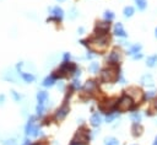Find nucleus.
I'll return each instance as SVG.
<instances>
[{
    "instance_id": "nucleus-1",
    "label": "nucleus",
    "mask_w": 157,
    "mask_h": 145,
    "mask_svg": "<svg viewBox=\"0 0 157 145\" xmlns=\"http://www.w3.org/2000/svg\"><path fill=\"white\" fill-rule=\"evenodd\" d=\"M109 46V37L107 35L104 36H96L91 38L88 41V48L91 52H96V53H102Z\"/></svg>"
},
{
    "instance_id": "nucleus-2",
    "label": "nucleus",
    "mask_w": 157,
    "mask_h": 145,
    "mask_svg": "<svg viewBox=\"0 0 157 145\" xmlns=\"http://www.w3.org/2000/svg\"><path fill=\"white\" fill-rule=\"evenodd\" d=\"M119 75H120V71L118 69V67L115 65H111V67L103 69L102 73H101V80L103 83H109V84H113V83H117L118 79H119Z\"/></svg>"
},
{
    "instance_id": "nucleus-3",
    "label": "nucleus",
    "mask_w": 157,
    "mask_h": 145,
    "mask_svg": "<svg viewBox=\"0 0 157 145\" xmlns=\"http://www.w3.org/2000/svg\"><path fill=\"white\" fill-rule=\"evenodd\" d=\"M132 107H133V98L128 95H124L123 97L119 98V101H117L115 110L118 112H126L132 110Z\"/></svg>"
},
{
    "instance_id": "nucleus-4",
    "label": "nucleus",
    "mask_w": 157,
    "mask_h": 145,
    "mask_svg": "<svg viewBox=\"0 0 157 145\" xmlns=\"http://www.w3.org/2000/svg\"><path fill=\"white\" fill-rule=\"evenodd\" d=\"M88 139H90V137H88L87 130H77V133L73 138L70 145H85V144H87Z\"/></svg>"
},
{
    "instance_id": "nucleus-5",
    "label": "nucleus",
    "mask_w": 157,
    "mask_h": 145,
    "mask_svg": "<svg viewBox=\"0 0 157 145\" xmlns=\"http://www.w3.org/2000/svg\"><path fill=\"white\" fill-rule=\"evenodd\" d=\"M126 95L130 96L132 98H134L136 102H138V101H141V100L144 98L141 90L138 89V87H129V89L126 90Z\"/></svg>"
},
{
    "instance_id": "nucleus-6",
    "label": "nucleus",
    "mask_w": 157,
    "mask_h": 145,
    "mask_svg": "<svg viewBox=\"0 0 157 145\" xmlns=\"http://www.w3.org/2000/svg\"><path fill=\"white\" fill-rule=\"evenodd\" d=\"M50 14H52V17L48 19V21H52V20H54V21H59L64 17V10L59 6H54L53 9L50 10Z\"/></svg>"
},
{
    "instance_id": "nucleus-7",
    "label": "nucleus",
    "mask_w": 157,
    "mask_h": 145,
    "mask_svg": "<svg viewBox=\"0 0 157 145\" xmlns=\"http://www.w3.org/2000/svg\"><path fill=\"white\" fill-rule=\"evenodd\" d=\"M109 31V22H97L96 25V33L97 36H104Z\"/></svg>"
},
{
    "instance_id": "nucleus-8",
    "label": "nucleus",
    "mask_w": 157,
    "mask_h": 145,
    "mask_svg": "<svg viewBox=\"0 0 157 145\" xmlns=\"http://www.w3.org/2000/svg\"><path fill=\"white\" fill-rule=\"evenodd\" d=\"M36 128V118L34 117H30L28 118V122H27V124H26V127H25V134L27 135V137H30V135H32V133H33V129Z\"/></svg>"
},
{
    "instance_id": "nucleus-9",
    "label": "nucleus",
    "mask_w": 157,
    "mask_h": 145,
    "mask_svg": "<svg viewBox=\"0 0 157 145\" xmlns=\"http://www.w3.org/2000/svg\"><path fill=\"white\" fill-rule=\"evenodd\" d=\"M68 113H69V106L67 103H64L63 106L57 111V113H55V118H57V121H63L65 117L68 116Z\"/></svg>"
},
{
    "instance_id": "nucleus-10",
    "label": "nucleus",
    "mask_w": 157,
    "mask_h": 145,
    "mask_svg": "<svg viewBox=\"0 0 157 145\" xmlns=\"http://www.w3.org/2000/svg\"><path fill=\"white\" fill-rule=\"evenodd\" d=\"M114 35H115V36H118V37H122V38H124V37H126V36H128L126 31L124 30L123 25H122L120 22H118V23L114 26Z\"/></svg>"
},
{
    "instance_id": "nucleus-11",
    "label": "nucleus",
    "mask_w": 157,
    "mask_h": 145,
    "mask_svg": "<svg viewBox=\"0 0 157 145\" xmlns=\"http://www.w3.org/2000/svg\"><path fill=\"white\" fill-rule=\"evenodd\" d=\"M107 60L111 63V64H115L120 60V54H119V52H117V50H113L112 53H109Z\"/></svg>"
},
{
    "instance_id": "nucleus-12",
    "label": "nucleus",
    "mask_w": 157,
    "mask_h": 145,
    "mask_svg": "<svg viewBox=\"0 0 157 145\" xmlns=\"http://www.w3.org/2000/svg\"><path fill=\"white\" fill-rule=\"evenodd\" d=\"M48 92L46 91H39L37 94V101L39 104H46V102L48 101Z\"/></svg>"
},
{
    "instance_id": "nucleus-13",
    "label": "nucleus",
    "mask_w": 157,
    "mask_h": 145,
    "mask_svg": "<svg viewBox=\"0 0 157 145\" xmlns=\"http://www.w3.org/2000/svg\"><path fill=\"white\" fill-rule=\"evenodd\" d=\"M141 84L144 86H153V77L150 74H145L141 77Z\"/></svg>"
},
{
    "instance_id": "nucleus-14",
    "label": "nucleus",
    "mask_w": 157,
    "mask_h": 145,
    "mask_svg": "<svg viewBox=\"0 0 157 145\" xmlns=\"http://www.w3.org/2000/svg\"><path fill=\"white\" fill-rule=\"evenodd\" d=\"M19 74L21 75V77H22V80H23L25 83H33V81H34V75H33V74H31V73H26V71H20Z\"/></svg>"
},
{
    "instance_id": "nucleus-15",
    "label": "nucleus",
    "mask_w": 157,
    "mask_h": 145,
    "mask_svg": "<svg viewBox=\"0 0 157 145\" xmlns=\"http://www.w3.org/2000/svg\"><path fill=\"white\" fill-rule=\"evenodd\" d=\"M102 123V118L98 113H93L92 117H91V125L92 127H99Z\"/></svg>"
},
{
    "instance_id": "nucleus-16",
    "label": "nucleus",
    "mask_w": 157,
    "mask_h": 145,
    "mask_svg": "<svg viewBox=\"0 0 157 145\" xmlns=\"http://www.w3.org/2000/svg\"><path fill=\"white\" fill-rule=\"evenodd\" d=\"M3 79H4V80H6V81H11V83H16L17 81V79L15 76V73H12L11 70L4 73L3 74Z\"/></svg>"
},
{
    "instance_id": "nucleus-17",
    "label": "nucleus",
    "mask_w": 157,
    "mask_h": 145,
    "mask_svg": "<svg viewBox=\"0 0 157 145\" xmlns=\"http://www.w3.org/2000/svg\"><path fill=\"white\" fill-rule=\"evenodd\" d=\"M54 84H55V79L53 77V75L47 76L44 80H43V83H42V85H43L44 87H52V86H54Z\"/></svg>"
},
{
    "instance_id": "nucleus-18",
    "label": "nucleus",
    "mask_w": 157,
    "mask_h": 145,
    "mask_svg": "<svg viewBox=\"0 0 157 145\" xmlns=\"http://www.w3.org/2000/svg\"><path fill=\"white\" fill-rule=\"evenodd\" d=\"M133 135L134 137H139V135H141L142 134V130H144V128L140 125V123H134V125H133Z\"/></svg>"
},
{
    "instance_id": "nucleus-19",
    "label": "nucleus",
    "mask_w": 157,
    "mask_h": 145,
    "mask_svg": "<svg viewBox=\"0 0 157 145\" xmlns=\"http://www.w3.org/2000/svg\"><path fill=\"white\" fill-rule=\"evenodd\" d=\"M141 48H142V46L136 43V44H134V46L130 47V49H129V52H128V54H130V56H134V54H136V53H140Z\"/></svg>"
},
{
    "instance_id": "nucleus-20",
    "label": "nucleus",
    "mask_w": 157,
    "mask_h": 145,
    "mask_svg": "<svg viewBox=\"0 0 157 145\" xmlns=\"http://www.w3.org/2000/svg\"><path fill=\"white\" fill-rule=\"evenodd\" d=\"M97 87V85H96V83L95 81H92V80H90V81H87L86 84H85V86H84V89H85V91L87 92H92Z\"/></svg>"
},
{
    "instance_id": "nucleus-21",
    "label": "nucleus",
    "mask_w": 157,
    "mask_h": 145,
    "mask_svg": "<svg viewBox=\"0 0 157 145\" xmlns=\"http://www.w3.org/2000/svg\"><path fill=\"white\" fill-rule=\"evenodd\" d=\"M156 64H157V54L151 56V57L147 58V60H146V65H147V67L152 68V67H155Z\"/></svg>"
},
{
    "instance_id": "nucleus-22",
    "label": "nucleus",
    "mask_w": 157,
    "mask_h": 145,
    "mask_svg": "<svg viewBox=\"0 0 157 145\" xmlns=\"http://www.w3.org/2000/svg\"><path fill=\"white\" fill-rule=\"evenodd\" d=\"M134 12H135V10H134L133 6H126L124 9V11H123V14H124L125 17H132L134 15Z\"/></svg>"
},
{
    "instance_id": "nucleus-23",
    "label": "nucleus",
    "mask_w": 157,
    "mask_h": 145,
    "mask_svg": "<svg viewBox=\"0 0 157 145\" xmlns=\"http://www.w3.org/2000/svg\"><path fill=\"white\" fill-rule=\"evenodd\" d=\"M130 119H132L134 123H140L141 122V114L139 112H134L130 114Z\"/></svg>"
},
{
    "instance_id": "nucleus-24",
    "label": "nucleus",
    "mask_w": 157,
    "mask_h": 145,
    "mask_svg": "<svg viewBox=\"0 0 157 145\" xmlns=\"http://www.w3.org/2000/svg\"><path fill=\"white\" fill-rule=\"evenodd\" d=\"M0 145H19L15 138H9V139H4L1 140V144Z\"/></svg>"
},
{
    "instance_id": "nucleus-25",
    "label": "nucleus",
    "mask_w": 157,
    "mask_h": 145,
    "mask_svg": "<svg viewBox=\"0 0 157 145\" xmlns=\"http://www.w3.org/2000/svg\"><path fill=\"white\" fill-rule=\"evenodd\" d=\"M104 20H106L107 22H109V21H112L113 19H114V14H113V11H111V10H107V11H104Z\"/></svg>"
},
{
    "instance_id": "nucleus-26",
    "label": "nucleus",
    "mask_w": 157,
    "mask_h": 145,
    "mask_svg": "<svg viewBox=\"0 0 157 145\" xmlns=\"http://www.w3.org/2000/svg\"><path fill=\"white\" fill-rule=\"evenodd\" d=\"M104 145H119V141L115 138H106L104 139Z\"/></svg>"
},
{
    "instance_id": "nucleus-27",
    "label": "nucleus",
    "mask_w": 157,
    "mask_h": 145,
    "mask_svg": "<svg viewBox=\"0 0 157 145\" xmlns=\"http://www.w3.org/2000/svg\"><path fill=\"white\" fill-rule=\"evenodd\" d=\"M118 117H119L118 112H114V113H108V116L106 117V122H107V123H111V122H113L114 119H117Z\"/></svg>"
},
{
    "instance_id": "nucleus-28",
    "label": "nucleus",
    "mask_w": 157,
    "mask_h": 145,
    "mask_svg": "<svg viewBox=\"0 0 157 145\" xmlns=\"http://www.w3.org/2000/svg\"><path fill=\"white\" fill-rule=\"evenodd\" d=\"M135 3H136V6H138L139 10H145L146 9V5H147L146 0H135Z\"/></svg>"
},
{
    "instance_id": "nucleus-29",
    "label": "nucleus",
    "mask_w": 157,
    "mask_h": 145,
    "mask_svg": "<svg viewBox=\"0 0 157 145\" xmlns=\"http://www.w3.org/2000/svg\"><path fill=\"white\" fill-rule=\"evenodd\" d=\"M98 69H99V64H98V63H96V62L91 63V65L88 67V70H90L91 73H97V71H98Z\"/></svg>"
},
{
    "instance_id": "nucleus-30",
    "label": "nucleus",
    "mask_w": 157,
    "mask_h": 145,
    "mask_svg": "<svg viewBox=\"0 0 157 145\" xmlns=\"http://www.w3.org/2000/svg\"><path fill=\"white\" fill-rule=\"evenodd\" d=\"M11 96H12V98H14L15 102H20L22 100V96L19 94V92H16L15 90H11Z\"/></svg>"
},
{
    "instance_id": "nucleus-31",
    "label": "nucleus",
    "mask_w": 157,
    "mask_h": 145,
    "mask_svg": "<svg viewBox=\"0 0 157 145\" xmlns=\"http://www.w3.org/2000/svg\"><path fill=\"white\" fill-rule=\"evenodd\" d=\"M44 111H46V106L44 104H37V107H36V112H37V114L38 116H42L43 113H44Z\"/></svg>"
},
{
    "instance_id": "nucleus-32",
    "label": "nucleus",
    "mask_w": 157,
    "mask_h": 145,
    "mask_svg": "<svg viewBox=\"0 0 157 145\" xmlns=\"http://www.w3.org/2000/svg\"><path fill=\"white\" fill-rule=\"evenodd\" d=\"M80 86H81V84H80V80H77V79H75V80L73 81V84H71V87L73 89H80Z\"/></svg>"
},
{
    "instance_id": "nucleus-33",
    "label": "nucleus",
    "mask_w": 157,
    "mask_h": 145,
    "mask_svg": "<svg viewBox=\"0 0 157 145\" xmlns=\"http://www.w3.org/2000/svg\"><path fill=\"white\" fill-rule=\"evenodd\" d=\"M5 101H6L5 95L4 94H0V106H3V104L5 103Z\"/></svg>"
},
{
    "instance_id": "nucleus-34",
    "label": "nucleus",
    "mask_w": 157,
    "mask_h": 145,
    "mask_svg": "<svg viewBox=\"0 0 157 145\" xmlns=\"http://www.w3.org/2000/svg\"><path fill=\"white\" fill-rule=\"evenodd\" d=\"M70 17H71V19H75V17H76V9L73 8V9L70 10Z\"/></svg>"
},
{
    "instance_id": "nucleus-35",
    "label": "nucleus",
    "mask_w": 157,
    "mask_h": 145,
    "mask_svg": "<svg viewBox=\"0 0 157 145\" xmlns=\"http://www.w3.org/2000/svg\"><path fill=\"white\" fill-rule=\"evenodd\" d=\"M155 95H156V94H155V91H149V94H146L145 97H146V98H151V97H153Z\"/></svg>"
},
{
    "instance_id": "nucleus-36",
    "label": "nucleus",
    "mask_w": 157,
    "mask_h": 145,
    "mask_svg": "<svg viewBox=\"0 0 157 145\" xmlns=\"http://www.w3.org/2000/svg\"><path fill=\"white\" fill-rule=\"evenodd\" d=\"M141 58H142V54H141V53H136V54L133 56V59H134V60H138V59H141Z\"/></svg>"
},
{
    "instance_id": "nucleus-37",
    "label": "nucleus",
    "mask_w": 157,
    "mask_h": 145,
    "mask_svg": "<svg viewBox=\"0 0 157 145\" xmlns=\"http://www.w3.org/2000/svg\"><path fill=\"white\" fill-rule=\"evenodd\" d=\"M63 59H64V62H68V60L70 59V54H69V53H64Z\"/></svg>"
},
{
    "instance_id": "nucleus-38",
    "label": "nucleus",
    "mask_w": 157,
    "mask_h": 145,
    "mask_svg": "<svg viewBox=\"0 0 157 145\" xmlns=\"http://www.w3.org/2000/svg\"><path fill=\"white\" fill-rule=\"evenodd\" d=\"M22 145H31V140H30V139H27V138H26V139L23 140Z\"/></svg>"
},
{
    "instance_id": "nucleus-39",
    "label": "nucleus",
    "mask_w": 157,
    "mask_h": 145,
    "mask_svg": "<svg viewBox=\"0 0 157 145\" xmlns=\"http://www.w3.org/2000/svg\"><path fill=\"white\" fill-rule=\"evenodd\" d=\"M77 32H78V33L81 35V33H84V32H85V29H84V27H80V29L77 30Z\"/></svg>"
},
{
    "instance_id": "nucleus-40",
    "label": "nucleus",
    "mask_w": 157,
    "mask_h": 145,
    "mask_svg": "<svg viewBox=\"0 0 157 145\" xmlns=\"http://www.w3.org/2000/svg\"><path fill=\"white\" fill-rule=\"evenodd\" d=\"M153 107L157 110V100H156V101H155V103H153Z\"/></svg>"
},
{
    "instance_id": "nucleus-41",
    "label": "nucleus",
    "mask_w": 157,
    "mask_h": 145,
    "mask_svg": "<svg viewBox=\"0 0 157 145\" xmlns=\"http://www.w3.org/2000/svg\"><path fill=\"white\" fill-rule=\"evenodd\" d=\"M33 145H46V144H43V143H37V144H33Z\"/></svg>"
},
{
    "instance_id": "nucleus-42",
    "label": "nucleus",
    "mask_w": 157,
    "mask_h": 145,
    "mask_svg": "<svg viewBox=\"0 0 157 145\" xmlns=\"http://www.w3.org/2000/svg\"><path fill=\"white\" fill-rule=\"evenodd\" d=\"M152 145H157V138L155 139V141H153V144H152Z\"/></svg>"
},
{
    "instance_id": "nucleus-43",
    "label": "nucleus",
    "mask_w": 157,
    "mask_h": 145,
    "mask_svg": "<svg viewBox=\"0 0 157 145\" xmlns=\"http://www.w3.org/2000/svg\"><path fill=\"white\" fill-rule=\"evenodd\" d=\"M155 36H156V38H157V29L155 30Z\"/></svg>"
},
{
    "instance_id": "nucleus-44",
    "label": "nucleus",
    "mask_w": 157,
    "mask_h": 145,
    "mask_svg": "<svg viewBox=\"0 0 157 145\" xmlns=\"http://www.w3.org/2000/svg\"><path fill=\"white\" fill-rule=\"evenodd\" d=\"M58 2H65V0H58Z\"/></svg>"
}]
</instances>
